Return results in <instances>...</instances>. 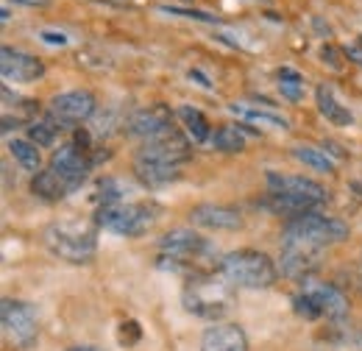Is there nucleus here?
<instances>
[{"instance_id": "1", "label": "nucleus", "mask_w": 362, "mask_h": 351, "mask_svg": "<svg viewBox=\"0 0 362 351\" xmlns=\"http://www.w3.org/2000/svg\"><path fill=\"white\" fill-rule=\"evenodd\" d=\"M268 201L265 207L279 212V215H301V212H313L317 204L326 201V190L304 176H281L268 173Z\"/></svg>"}, {"instance_id": "2", "label": "nucleus", "mask_w": 362, "mask_h": 351, "mask_svg": "<svg viewBox=\"0 0 362 351\" xmlns=\"http://www.w3.org/2000/svg\"><path fill=\"white\" fill-rule=\"evenodd\" d=\"M346 237H349V226L343 220L320 215L315 209L290 218L284 231H281V243L301 246V248H310V251H320L326 246L343 243Z\"/></svg>"}, {"instance_id": "3", "label": "nucleus", "mask_w": 362, "mask_h": 351, "mask_svg": "<svg viewBox=\"0 0 362 351\" xmlns=\"http://www.w3.org/2000/svg\"><path fill=\"white\" fill-rule=\"evenodd\" d=\"M45 246L62 260L67 263H90L95 254V231L90 226L78 223V220H59L50 223L42 234Z\"/></svg>"}, {"instance_id": "4", "label": "nucleus", "mask_w": 362, "mask_h": 351, "mask_svg": "<svg viewBox=\"0 0 362 351\" xmlns=\"http://www.w3.org/2000/svg\"><path fill=\"white\" fill-rule=\"evenodd\" d=\"M221 270L228 282L240 284V287H251V290H262L271 287L276 282V265L268 254L262 251H251V248H240L231 251L221 260Z\"/></svg>"}, {"instance_id": "5", "label": "nucleus", "mask_w": 362, "mask_h": 351, "mask_svg": "<svg viewBox=\"0 0 362 351\" xmlns=\"http://www.w3.org/2000/svg\"><path fill=\"white\" fill-rule=\"evenodd\" d=\"M98 226H103L106 231H115V234H123V237H139L145 234L153 220H156V209L148 207V204H103L98 209Z\"/></svg>"}, {"instance_id": "6", "label": "nucleus", "mask_w": 362, "mask_h": 351, "mask_svg": "<svg viewBox=\"0 0 362 351\" xmlns=\"http://www.w3.org/2000/svg\"><path fill=\"white\" fill-rule=\"evenodd\" d=\"M184 304L198 318L218 321L231 309V290L218 279H195L184 290Z\"/></svg>"}, {"instance_id": "7", "label": "nucleus", "mask_w": 362, "mask_h": 351, "mask_svg": "<svg viewBox=\"0 0 362 351\" xmlns=\"http://www.w3.org/2000/svg\"><path fill=\"white\" fill-rule=\"evenodd\" d=\"M189 156H192V151H189L187 137L176 132V129H170V132L159 134L153 139H145L134 159L136 162H151V165H162V168H176L179 171Z\"/></svg>"}, {"instance_id": "8", "label": "nucleus", "mask_w": 362, "mask_h": 351, "mask_svg": "<svg viewBox=\"0 0 362 351\" xmlns=\"http://www.w3.org/2000/svg\"><path fill=\"white\" fill-rule=\"evenodd\" d=\"M0 321H3V332L6 338L20 346V349H28L37 343V312L31 304L25 301H11L6 299L3 307H0Z\"/></svg>"}, {"instance_id": "9", "label": "nucleus", "mask_w": 362, "mask_h": 351, "mask_svg": "<svg viewBox=\"0 0 362 351\" xmlns=\"http://www.w3.org/2000/svg\"><path fill=\"white\" fill-rule=\"evenodd\" d=\"M98 103H95V95L87 89H73V92H62L50 100L47 106V115L62 123V126H76V123H84L95 115Z\"/></svg>"}, {"instance_id": "10", "label": "nucleus", "mask_w": 362, "mask_h": 351, "mask_svg": "<svg viewBox=\"0 0 362 351\" xmlns=\"http://www.w3.org/2000/svg\"><path fill=\"white\" fill-rule=\"evenodd\" d=\"M0 76L8 84H28V81H37L45 76V64L31 53L3 47L0 50Z\"/></svg>"}, {"instance_id": "11", "label": "nucleus", "mask_w": 362, "mask_h": 351, "mask_svg": "<svg viewBox=\"0 0 362 351\" xmlns=\"http://www.w3.org/2000/svg\"><path fill=\"white\" fill-rule=\"evenodd\" d=\"M50 168L59 171V173L64 176V178L78 190V187L84 184L87 173H90L92 159L76 145V142H67V145H59V148L53 151V156H50Z\"/></svg>"}, {"instance_id": "12", "label": "nucleus", "mask_w": 362, "mask_h": 351, "mask_svg": "<svg viewBox=\"0 0 362 351\" xmlns=\"http://www.w3.org/2000/svg\"><path fill=\"white\" fill-rule=\"evenodd\" d=\"M126 129L132 137H142V139H153L159 134L173 129V115L168 106H148V109H136L132 117L126 120Z\"/></svg>"}, {"instance_id": "13", "label": "nucleus", "mask_w": 362, "mask_h": 351, "mask_svg": "<svg viewBox=\"0 0 362 351\" xmlns=\"http://www.w3.org/2000/svg\"><path fill=\"white\" fill-rule=\"evenodd\" d=\"M159 248L176 260H192V257H201L209 246L201 234H195L189 229H173L159 240Z\"/></svg>"}, {"instance_id": "14", "label": "nucleus", "mask_w": 362, "mask_h": 351, "mask_svg": "<svg viewBox=\"0 0 362 351\" xmlns=\"http://www.w3.org/2000/svg\"><path fill=\"white\" fill-rule=\"evenodd\" d=\"M189 220L195 226H204V229H215V231H234L243 226V218L237 209L231 207H221V204H201L189 212Z\"/></svg>"}, {"instance_id": "15", "label": "nucleus", "mask_w": 362, "mask_h": 351, "mask_svg": "<svg viewBox=\"0 0 362 351\" xmlns=\"http://www.w3.org/2000/svg\"><path fill=\"white\" fill-rule=\"evenodd\" d=\"M201 351H248V338L234 323H215L204 332Z\"/></svg>"}, {"instance_id": "16", "label": "nucleus", "mask_w": 362, "mask_h": 351, "mask_svg": "<svg viewBox=\"0 0 362 351\" xmlns=\"http://www.w3.org/2000/svg\"><path fill=\"white\" fill-rule=\"evenodd\" d=\"M31 192L40 195L42 201H62L70 192H76V187L59 173V171L47 168V171H40V173L31 178Z\"/></svg>"}, {"instance_id": "17", "label": "nucleus", "mask_w": 362, "mask_h": 351, "mask_svg": "<svg viewBox=\"0 0 362 351\" xmlns=\"http://www.w3.org/2000/svg\"><path fill=\"white\" fill-rule=\"evenodd\" d=\"M304 290L317 301L323 318H329V321H343V318L349 315V301H346V296H343L337 287H332V284H307Z\"/></svg>"}, {"instance_id": "18", "label": "nucleus", "mask_w": 362, "mask_h": 351, "mask_svg": "<svg viewBox=\"0 0 362 351\" xmlns=\"http://www.w3.org/2000/svg\"><path fill=\"white\" fill-rule=\"evenodd\" d=\"M315 254L317 251H310V248L281 243V273L293 279H304L315 267Z\"/></svg>"}, {"instance_id": "19", "label": "nucleus", "mask_w": 362, "mask_h": 351, "mask_svg": "<svg viewBox=\"0 0 362 351\" xmlns=\"http://www.w3.org/2000/svg\"><path fill=\"white\" fill-rule=\"evenodd\" d=\"M317 109H320V115L329 120V123H334V126H351V112L334 98V92L332 87H317Z\"/></svg>"}, {"instance_id": "20", "label": "nucleus", "mask_w": 362, "mask_h": 351, "mask_svg": "<svg viewBox=\"0 0 362 351\" xmlns=\"http://www.w3.org/2000/svg\"><path fill=\"white\" fill-rule=\"evenodd\" d=\"M228 112L237 115V117H243V120H248V123H254V126H265V129H287V120H284V117L271 115V112H262V109H251V106H245V103H231Z\"/></svg>"}, {"instance_id": "21", "label": "nucleus", "mask_w": 362, "mask_h": 351, "mask_svg": "<svg viewBox=\"0 0 362 351\" xmlns=\"http://www.w3.org/2000/svg\"><path fill=\"white\" fill-rule=\"evenodd\" d=\"M134 173L142 184L148 187H162V184H170L179 178L176 168H162V165H151V162H136L134 159Z\"/></svg>"}, {"instance_id": "22", "label": "nucleus", "mask_w": 362, "mask_h": 351, "mask_svg": "<svg viewBox=\"0 0 362 351\" xmlns=\"http://www.w3.org/2000/svg\"><path fill=\"white\" fill-rule=\"evenodd\" d=\"M8 154L25 168V171H37L40 173V165H42V156L37 151V145L31 139H8Z\"/></svg>"}, {"instance_id": "23", "label": "nucleus", "mask_w": 362, "mask_h": 351, "mask_svg": "<svg viewBox=\"0 0 362 351\" xmlns=\"http://www.w3.org/2000/svg\"><path fill=\"white\" fill-rule=\"evenodd\" d=\"M62 129H64L62 123H56L50 115H45L42 120H34V123L28 126V137H31V142H34L37 148H47V145L56 142V134L62 132Z\"/></svg>"}, {"instance_id": "24", "label": "nucleus", "mask_w": 362, "mask_h": 351, "mask_svg": "<svg viewBox=\"0 0 362 351\" xmlns=\"http://www.w3.org/2000/svg\"><path fill=\"white\" fill-rule=\"evenodd\" d=\"M179 117H181V123L187 126V134H189L195 142H206V139H209V120H206L198 109H192V106H181Z\"/></svg>"}, {"instance_id": "25", "label": "nucleus", "mask_w": 362, "mask_h": 351, "mask_svg": "<svg viewBox=\"0 0 362 351\" xmlns=\"http://www.w3.org/2000/svg\"><path fill=\"white\" fill-rule=\"evenodd\" d=\"M212 145H215L218 151H223V154H240V151L245 148V137L240 132V126H223V129L215 132Z\"/></svg>"}, {"instance_id": "26", "label": "nucleus", "mask_w": 362, "mask_h": 351, "mask_svg": "<svg viewBox=\"0 0 362 351\" xmlns=\"http://www.w3.org/2000/svg\"><path fill=\"white\" fill-rule=\"evenodd\" d=\"M293 156H296L298 162H304V165L315 168V171H323V173H332V171H334V162H332V156H329L326 151H320V148L298 145V148L293 151Z\"/></svg>"}, {"instance_id": "27", "label": "nucleus", "mask_w": 362, "mask_h": 351, "mask_svg": "<svg viewBox=\"0 0 362 351\" xmlns=\"http://www.w3.org/2000/svg\"><path fill=\"white\" fill-rule=\"evenodd\" d=\"M279 92L287 100H301L304 98V79L296 70H290V67L279 70Z\"/></svg>"}, {"instance_id": "28", "label": "nucleus", "mask_w": 362, "mask_h": 351, "mask_svg": "<svg viewBox=\"0 0 362 351\" xmlns=\"http://www.w3.org/2000/svg\"><path fill=\"white\" fill-rule=\"evenodd\" d=\"M293 309H296V315H301L304 321H317V318H323V312L317 307V301L307 293V290H301L296 299H293Z\"/></svg>"}, {"instance_id": "29", "label": "nucleus", "mask_w": 362, "mask_h": 351, "mask_svg": "<svg viewBox=\"0 0 362 351\" xmlns=\"http://www.w3.org/2000/svg\"><path fill=\"white\" fill-rule=\"evenodd\" d=\"M165 14H181V17H189V20H201V23H218V17L206 14V11H195V8H179V6H162Z\"/></svg>"}, {"instance_id": "30", "label": "nucleus", "mask_w": 362, "mask_h": 351, "mask_svg": "<svg viewBox=\"0 0 362 351\" xmlns=\"http://www.w3.org/2000/svg\"><path fill=\"white\" fill-rule=\"evenodd\" d=\"M142 338V332H139V323L136 321H126L123 326H120V346H134L136 340Z\"/></svg>"}, {"instance_id": "31", "label": "nucleus", "mask_w": 362, "mask_h": 351, "mask_svg": "<svg viewBox=\"0 0 362 351\" xmlns=\"http://www.w3.org/2000/svg\"><path fill=\"white\" fill-rule=\"evenodd\" d=\"M40 37H42V42L45 45H59V47H62V45H67V37H64L62 31H42Z\"/></svg>"}, {"instance_id": "32", "label": "nucleus", "mask_w": 362, "mask_h": 351, "mask_svg": "<svg viewBox=\"0 0 362 351\" xmlns=\"http://www.w3.org/2000/svg\"><path fill=\"white\" fill-rule=\"evenodd\" d=\"M320 56H323V59H329V64H332L334 70H340V62H337V50H334V47H323V50H320Z\"/></svg>"}, {"instance_id": "33", "label": "nucleus", "mask_w": 362, "mask_h": 351, "mask_svg": "<svg viewBox=\"0 0 362 351\" xmlns=\"http://www.w3.org/2000/svg\"><path fill=\"white\" fill-rule=\"evenodd\" d=\"M11 3H17V6H31V8H42V6H50V0H11Z\"/></svg>"}, {"instance_id": "34", "label": "nucleus", "mask_w": 362, "mask_h": 351, "mask_svg": "<svg viewBox=\"0 0 362 351\" xmlns=\"http://www.w3.org/2000/svg\"><path fill=\"white\" fill-rule=\"evenodd\" d=\"M349 56H351V59H357V64H362V50H360V47H351V50H349Z\"/></svg>"}, {"instance_id": "35", "label": "nucleus", "mask_w": 362, "mask_h": 351, "mask_svg": "<svg viewBox=\"0 0 362 351\" xmlns=\"http://www.w3.org/2000/svg\"><path fill=\"white\" fill-rule=\"evenodd\" d=\"M70 351H95V349H87V346H78V349H70Z\"/></svg>"}]
</instances>
